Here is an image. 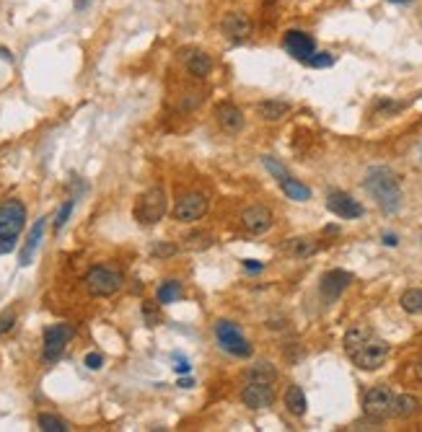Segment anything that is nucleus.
I'll use <instances>...</instances> for the list:
<instances>
[{
  "label": "nucleus",
  "mask_w": 422,
  "mask_h": 432,
  "mask_svg": "<svg viewBox=\"0 0 422 432\" xmlns=\"http://www.w3.org/2000/svg\"><path fill=\"white\" fill-rule=\"evenodd\" d=\"M342 344H345L347 358L360 370H378L389 360V355H391V347L378 337L376 331L368 329V326H352L345 334Z\"/></svg>",
  "instance_id": "1"
},
{
  "label": "nucleus",
  "mask_w": 422,
  "mask_h": 432,
  "mask_svg": "<svg viewBox=\"0 0 422 432\" xmlns=\"http://www.w3.org/2000/svg\"><path fill=\"white\" fill-rule=\"evenodd\" d=\"M363 186L386 215H394V212L402 210V184H399V179L391 168H386V166L368 168Z\"/></svg>",
  "instance_id": "2"
},
{
  "label": "nucleus",
  "mask_w": 422,
  "mask_h": 432,
  "mask_svg": "<svg viewBox=\"0 0 422 432\" xmlns=\"http://www.w3.org/2000/svg\"><path fill=\"white\" fill-rule=\"evenodd\" d=\"M166 207H169V200H166V192L161 186H150L148 192H143L135 202V221L140 225H156L161 218L166 215Z\"/></svg>",
  "instance_id": "3"
},
{
  "label": "nucleus",
  "mask_w": 422,
  "mask_h": 432,
  "mask_svg": "<svg viewBox=\"0 0 422 432\" xmlns=\"http://www.w3.org/2000/svg\"><path fill=\"white\" fill-rule=\"evenodd\" d=\"M215 339H218V347L233 358H251V352H254L251 342L241 334L239 326L233 321H226V319L215 321Z\"/></svg>",
  "instance_id": "4"
},
{
  "label": "nucleus",
  "mask_w": 422,
  "mask_h": 432,
  "mask_svg": "<svg viewBox=\"0 0 422 432\" xmlns=\"http://www.w3.org/2000/svg\"><path fill=\"white\" fill-rule=\"evenodd\" d=\"M125 285V275L120 269L111 267H93L88 275H86V290L93 295V298H109L114 295L120 287Z\"/></svg>",
  "instance_id": "5"
},
{
  "label": "nucleus",
  "mask_w": 422,
  "mask_h": 432,
  "mask_svg": "<svg viewBox=\"0 0 422 432\" xmlns=\"http://www.w3.org/2000/svg\"><path fill=\"white\" fill-rule=\"evenodd\" d=\"M394 401L396 396L389 386H373L368 388L366 396H363V412L370 419L384 422L386 417H394Z\"/></svg>",
  "instance_id": "6"
},
{
  "label": "nucleus",
  "mask_w": 422,
  "mask_h": 432,
  "mask_svg": "<svg viewBox=\"0 0 422 432\" xmlns=\"http://www.w3.org/2000/svg\"><path fill=\"white\" fill-rule=\"evenodd\" d=\"M73 337H75L73 323H52V326H47L45 329V350H42L45 362H55V360L63 358L65 347L70 344Z\"/></svg>",
  "instance_id": "7"
},
{
  "label": "nucleus",
  "mask_w": 422,
  "mask_h": 432,
  "mask_svg": "<svg viewBox=\"0 0 422 432\" xmlns=\"http://www.w3.org/2000/svg\"><path fill=\"white\" fill-rule=\"evenodd\" d=\"M26 225V207L19 200H8L0 205V236L19 239V233Z\"/></svg>",
  "instance_id": "8"
},
{
  "label": "nucleus",
  "mask_w": 422,
  "mask_h": 432,
  "mask_svg": "<svg viewBox=\"0 0 422 432\" xmlns=\"http://www.w3.org/2000/svg\"><path fill=\"white\" fill-rule=\"evenodd\" d=\"M283 47L285 52L298 60V63H308L311 55L316 52V42H313L311 34H306L301 29H290V31H285L283 37Z\"/></svg>",
  "instance_id": "9"
},
{
  "label": "nucleus",
  "mask_w": 422,
  "mask_h": 432,
  "mask_svg": "<svg viewBox=\"0 0 422 432\" xmlns=\"http://www.w3.org/2000/svg\"><path fill=\"white\" fill-rule=\"evenodd\" d=\"M208 212V197L200 192H189L179 197V202L174 207V218L179 223H197Z\"/></svg>",
  "instance_id": "10"
},
{
  "label": "nucleus",
  "mask_w": 422,
  "mask_h": 432,
  "mask_svg": "<svg viewBox=\"0 0 422 432\" xmlns=\"http://www.w3.org/2000/svg\"><path fill=\"white\" fill-rule=\"evenodd\" d=\"M327 210L331 215L342 218V221H358V218L366 215V207L345 192H329V197H327Z\"/></svg>",
  "instance_id": "11"
},
{
  "label": "nucleus",
  "mask_w": 422,
  "mask_h": 432,
  "mask_svg": "<svg viewBox=\"0 0 422 432\" xmlns=\"http://www.w3.org/2000/svg\"><path fill=\"white\" fill-rule=\"evenodd\" d=\"M352 285V275L345 272V269H331L327 275L322 277V282H319V293H322L324 303H337L340 301V295Z\"/></svg>",
  "instance_id": "12"
},
{
  "label": "nucleus",
  "mask_w": 422,
  "mask_h": 432,
  "mask_svg": "<svg viewBox=\"0 0 422 432\" xmlns=\"http://www.w3.org/2000/svg\"><path fill=\"white\" fill-rule=\"evenodd\" d=\"M241 401L249 409H267V406L275 404V388L269 383H254L247 381V386L241 388Z\"/></svg>",
  "instance_id": "13"
},
{
  "label": "nucleus",
  "mask_w": 422,
  "mask_h": 432,
  "mask_svg": "<svg viewBox=\"0 0 422 432\" xmlns=\"http://www.w3.org/2000/svg\"><path fill=\"white\" fill-rule=\"evenodd\" d=\"M241 223H244V228L249 233L262 236V233H267V230L272 228L275 218H272V210L265 207V205H251V207H247V210L241 212Z\"/></svg>",
  "instance_id": "14"
},
{
  "label": "nucleus",
  "mask_w": 422,
  "mask_h": 432,
  "mask_svg": "<svg viewBox=\"0 0 422 432\" xmlns=\"http://www.w3.org/2000/svg\"><path fill=\"white\" fill-rule=\"evenodd\" d=\"M221 26L230 42H244V39H249V34H251V19H249L247 13H241V10L226 13Z\"/></svg>",
  "instance_id": "15"
},
{
  "label": "nucleus",
  "mask_w": 422,
  "mask_h": 432,
  "mask_svg": "<svg viewBox=\"0 0 422 432\" xmlns=\"http://www.w3.org/2000/svg\"><path fill=\"white\" fill-rule=\"evenodd\" d=\"M215 120L221 125L223 132H228V135H236L244 129L247 120H244V111L239 106H233V104H221L218 109H215Z\"/></svg>",
  "instance_id": "16"
},
{
  "label": "nucleus",
  "mask_w": 422,
  "mask_h": 432,
  "mask_svg": "<svg viewBox=\"0 0 422 432\" xmlns=\"http://www.w3.org/2000/svg\"><path fill=\"white\" fill-rule=\"evenodd\" d=\"M184 65H187L189 75H194V78H208L212 73V57L208 52H202V49L187 52L184 55Z\"/></svg>",
  "instance_id": "17"
},
{
  "label": "nucleus",
  "mask_w": 422,
  "mask_h": 432,
  "mask_svg": "<svg viewBox=\"0 0 422 432\" xmlns=\"http://www.w3.org/2000/svg\"><path fill=\"white\" fill-rule=\"evenodd\" d=\"M45 225H47V218H39V221L34 223V228H31V233H29V241L24 243V248H21V254H19L21 267H29V264H31L34 251L39 248V241H42V236H45Z\"/></svg>",
  "instance_id": "18"
},
{
  "label": "nucleus",
  "mask_w": 422,
  "mask_h": 432,
  "mask_svg": "<svg viewBox=\"0 0 422 432\" xmlns=\"http://www.w3.org/2000/svg\"><path fill=\"white\" fill-rule=\"evenodd\" d=\"M259 117L265 122H280L290 111V104L283 102V99H265V102L257 106Z\"/></svg>",
  "instance_id": "19"
},
{
  "label": "nucleus",
  "mask_w": 422,
  "mask_h": 432,
  "mask_svg": "<svg viewBox=\"0 0 422 432\" xmlns=\"http://www.w3.org/2000/svg\"><path fill=\"white\" fill-rule=\"evenodd\" d=\"M277 184H280V189H283L290 200H295V202H308V200H311V189H308L306 184H301L298 179H293L290 174L283 176Z\"/></svg>",
  "instance_id": "20"
},
{
  "label": "nucleus",
  "mask_w": 422,
  "mask_h": 432,
  "mask_svg": "<svg viewBox=\"0 0 422 432\" xmlns=\"http://www.w3.org/2000/svg\"><path fill=\"white\" fill-rule=\"evenodd\" d=\"M247 381H254V383H275L277 381V368L272 362H257L247 370Z\"/></svg>",
  "instance_id": "21"
},
{
  "label": "nucleus",
  "mask_w": 422,
  "mask_h": 432,
  "mask_svg": "<svg viewBox=\"0 0 422 432\" xmlns=\"http://www.w3.org/2000/svg\"><path fill=\"white\" fill-rule=\"evenodd\" d=\"M285 406L293 417H303L306 414V394L301 386H288L285 391Z\"/></svg>",
  "instance_id": "22"
},
{
  "label": "nucleus",
  "mask_w": 422,
  "mask_h": 432,
  "mask_svg": "<svg viewBox=\"0 0 422 432\" xmlns=\"http://www.w3.org/2000/svg\"><path fill=\"white\" fill-rule=\"evenodd\" d=\"M319 251V243L313 239H290L288 241V254L295 259H308Z\"/></svg>",
  "instance_id": "23"
},
{
  "label": "nucleus",
  "mask_w": 422,
  "mask_h": 432,
  "mask_svg": "<svg viewBox=\"0 0 422 432\" xmlns=\"http://www.w3.org/2000/svg\"><path fill=\"white\" fill-rule=\"evenodd\" d=\"M399 305L409 316H422V287H412V290H404L399 298Z\"/></svg>",
  "instance_id": "24"
},
{
  "label": "nucleus",
  "mask_w": 422,
  "mask_h": 432,
  "mask_svg": "<svg viewBox=\"0 0 422 432\" xmlns=\"http://www.w3.org/2000/svg\"><path fill=\"white\" fill-rule=\"evenodd\" d=\"M182 298V282L179 280H166L164 285L158 287V303L161 305H171Z\"/></svg>",
  "instance_id": "25"
},
{
  "label": "nucleus",
  "mask_w": 422,
  "mask_h": 432,
  "mask_svg": "<svg viewBox=\"0 0 422 432\" xmlns=\"http://www.w3.org/2000/svg\"><path fill=\"white\" fill-rule=\"evenodd\" d=\"M420 409V401L414 399L412 394H402L396 396L394 401V417H399V419H407V417H412L414 412Z\"/></svg>",
  "instance_id": "26"
},
{
  "label": "nucleus",
  "mask_w": 422,
  "mask_h": 432,
  "mask_svg": "<svg viewBox=\"0 0 422 432\" xmlns=\"http://www.w3.org/2000/svg\"><path fill=\"white\" fill-rule=\"evenodd\" d=\"M39 430L45 432H68L70 430V424L65 422V419H60V417H55V414H39Z\"/></svg>",
  "instance_id": "27"
},
{
  "label": "nucleus",
  "mask_w": 422,
  "mask_h": 432,
  "mask_svg": "<svg viewBox=\"0 0 422 432\" xmlns=\"http://www.w3.org/2000/svg\"><path fill=\"white\" fill-rule=\"evenodd\" d=\"M402 109H404L402 102H386V99H381V102L376 104L378 117H391V114H396V111H402Z\"/></svg>",
  "instance_id": "28"
},
{
  "label": "nucleus",
  "mask_w": 422,
  "mask_h": 432,
  "mask_svg": "<svg viewBox=\"0 0 422 432\" xmlns=\"http://www.w3.org/2000/svg\"><path fill=\"white\" fill-rule=\"evenodd\" d=\"M189 243H187V248H194V251H197V248H208L212 243V236L210 233H192V236H189Z\"/></svg>",
  "instance_id": "29"
},
{
  "label": "nucleus",
  "mask_w": 422,
  "mask_h": 432,
  "mask_svg": "<svg viewBox=\"0 0 422 432\" xmlns=\"http://www.w3.org/2000/svg\"><path fill=\"white\" fill-rule=\"evenodd\" d=\"M179 248L174 246V243H166V241H158V243H153V248H150V254L158 259H166V257H174Z\"/></svg>",
  "instance_id": "30"
},
{
  "label": "nucleus",
  "mask_w": 422,
  "mask_h": 432,
  "mask_svg": "<svg viewBox=\"0 0 422 432\" xmlns=\"http://www.w3.org/2000/svg\"><path fill=\"white\" fill-rule=\"evenodd\" d=\"M306 65H311V67H331L334 65V55L331 52H313L311 60Z\"/></svg>",
  "instance_id": "31"
},
{
  "label": "nucleus",
  "mask_w": 422,
  "mask_h": 432,
  "mask_svg": "<svg viewBox=\"0 0 422 432\" xmlns=\"http://www.w3.org/2000/svg\"><path fill=\"white\" fill-rule=\"evenodd\" d=\"M73 207H75V200H68V202H65L63 207H60V212H57V218H55V228L57 230L65 228V223H68V218H70Z\"/></svg>",
  "instance_id": "32"
},
{
  "label": "nucleus",
  "mask_w": 422,
  "mask_h": 432,
  "mask_svg": "<svg viewBox=\"0 0 422 432\" xmlns=\"http://www.w3.org/2000/svg\"><path fill=\"white\" fill-rule=\"evenodd\" d=\"M86 368L88 370H101L104 368V358H101L99 352H88V355H86Z\"/></svg>",
  "instance_id": "33"
},
{
  "label": "nucleus",
  "mask_w": 422,
  "mask_h": 432,
  "mask_svg": "<svg viewBox=\"0 0 422 432\" xmlns=\"http://www.w3.org/2000/svg\"><path fill=\"white\" fill-rule=\"evenodd\" d=\"M13 323H16V313H3V316H0V334H6V331L13 329Z\"/></svg>",
  "instance_id": "34"
},
{
  "label": "nucleus",
  "mask_w": 422,
  "mask_h": 432,
  "mask_svg": "<svg viewBox=\"0 0 422 432\" xmlns=\"http://www.w3.org/2000/svg\"><path fill=\"white\" fill-rule=\"evenodd\" d=\"M244 269H247V272H262V269H265V262H257V259H247V262H244Z\"/></svg>",
  "instance_id": "35"
},
{
  "label": "nucleus",
  "mask_w": 422,
  "mask_h": 432,
  "mask_svg": "<svg viewBox=\"0 0 422 432\" xmlns=\"http://www.w3.org/2000/svg\"><path fill=\"white\" fill-rule=\"evenodd\" d=\"M16 248V239H6V236H0V254H8Z\"/></svg>",
  "instance_id": "36"
},
{
  "label": "nucleus",
  "mask_w": 422,
  "mask_h": 432,
  "mask_svg": "<svg viewBox=\"0 0 422 432\" xmlns=\"http://www.w3.org/2000/svg\"><path fill=\"white\" fill-rule=\"evenodd\" d=\"M174 368H176V373H189V370H192V368H189V362H187L184 358L179 360V362H176Z\"/></svg>",
  "instance_id": "37"
},
{
  "label": "nucleus",
  "mask_w": 422,
  "mask_h": 432,
  "mask_svg": "<svg viewBox=\"0 0 422 432\" xmlns=\"http://www.w3.org/2000/svg\"><path fill=\"white\" fill-rule=\"evenodd\" d=\"M384 243H386V246H396V243H399V239H396V236H391V233H386Z\"/></svg>",
  "instance_id": "38"
},
{
  "label": "nucleus",
  "mask_w": 422,
  "mask_h": 432,
  "mask_svg": "<svg viewBox=\"0 0 422 432\" xmlns=\"http://www.w3.org/2000/svg\"><path fill=\"white\" fill-rule=\"evenodd\" d=\"M414 378H417V381L422 383V360L417 362V365H414Z\"/></svg>",
  "instance_id": "39"
},
{
  "label": "nucleus",
  "mask_w": 422,
  "mask_h": 432,
  "mask_svg": "<svg viewBox=\"0 0 422 432\" xmlns=\"http://www.w3.org/2000/svg\"><path fill=\"white\" fill-rule=\"evenodd\" d=\"M179 386H182V388H192V381H189V378H182V381H179Z\"/></svg>",
  "instance_id": "40"
},
{
  "label": "nucleus",
  "mask_w": 422,
  "mask_h": 432,
  "mask_svg": "<svg viewBox=\"0 0 422 432\" xmlns=\"http://www.w3.org/2000/svg\"><path fill=\"white\" fill-rule=\"evenodd\" d=\"M88 3H91V0H75V8L81 10V8H86V6H88Z\"/></svg>",
  "instance_id": "41"
},
{
  "label": "nucleus",
  "mask_w": 422,
  "mask_h": 432,
  "mask_svg": "<svg viewBox=\"0 0 422 432\" xmlns=\"http://www.w3.org/2000/svg\"><path fill=\"white\" fill-rule=\"evenodd\" d=\"M394 6H409V3H414V0H391Z\"/></svg>",
  "instance_id": "42"
},
{
  "label": "nucleus",
  "mask_w": 422,
  "mask_h": 432,
  "mask_svg": "<svg viewBox=\"0 0 422 432\" xmlns=\"http://www.w3.org/2000/svg\"><path fill=\"white\" fill-rule=\"evenodd\" d=\"M0 57H3V60H13V57H10V52H8V49H0Z\"/></svg>",
  "instance_id": "43"
}]
</instances>
